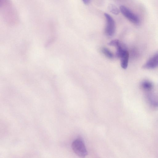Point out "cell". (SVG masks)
<instances>
[{
	"label": "cell",
	"mask_w": 158,
	"mask_h": 158,
	"mask_svg": "<svg viewBox=\"0 0 158 158\" xmlns=\"http://www.w3.org/2000/svg\"><path fill=\"white\" fill-rule=\"evenodd\" d=\"M1 13L5 21L10 24H14L19 20L16 10L10 0H0Z\"/></svg>",
	"instance_id": "cell-1"
},
{
	"label": "cell",
	"mask_w": 158,
	"mask_h": 158,
	"mask_svg": "<svg viewBox=\"0 0 158 158\" xmlns=\"http://www.w3.org/2000/svg\"><path fill=\"white\" fill-rule=\"evenodd\" d=\"M71 146L73 151L78 156L84 157L87 155V150L81 139H77L75 140L73 142Z\"/></svg>",
	"instance_id": "cell-2"
},
{
	"label": "cell",
	"mask_w": 158,
	"mask_h": 158,
	"mask_svg": "<svg viewBox=\"0 0 158 158\" xmlns=\"http://www.w3.org/2000/svg\"><path fill=\"white\" fill-rule=\"evenodd\" d=\"M120 11L127 19L133 23L138 25L140 22L138 17L130 10L124 6H121L119 8Z\"/></svg>",
	"instance_id": "cell-3"
},
{
	"label": "cell",
	"mask_w": 158,
	"mask_h": 158,
	"mask_svg": "<svg viewBox=\"0 0 158 158\" xmlns=\"http://www.w3.org/2000/svg\"><path fill=\"white\" fill-rule=\"evenodd\" d=\"M104 16L106 21L105 29V34L108 36H113L115 32V24L113 18L109 14L105 13Z\"/></svg>",
	"instance_id": "cell-4"
},
{
	"label": "cell",
	"mask_w": 158,
	"mask_h": 158,
	"mask_svg": "<svg viewBox=\"0 0 158 158\" xmlns=\"http://www.w3.org/2000/svg\"><path fill=\"white\" fill-rule=\"evenodd\" d=\"M158 67V52L151 57L143 65L147 69H153Z\"/></svg>",
	"instance_id": "cell-5"
},
{
	"label": "cell",
	"mask_w": 158,
	"mask_h": 158,
	"mask_svg": "<svg viewBox=\"0 0 158 158\" xmlns=\"http://www.w3.org/2000/svg\"><path fill=\"white\" fill-rule=\"evenodd\" d=\"M148 103L152 106L158 107V94L154 93H149L146 95Z\"/></svg>",
	"instance_id": "cell-6"
},
{
	"label": "cell",
	"mask_w": 158,
	"mask_h": 158,
	"mask_svg": "<svg viewBox=\"0 0 158 158\" xmlns=\"http://www.w3.org/2000/svg\"><path fill=\"white\" fill-rule=\"evenodd\" d=\"M129 58V53L127 50L121 57V66L124 69H127V67Z\"/></svg>",
	"instance_id": "cell-7"
},
{
	"label": "cell",
	"mask_w": 158,
	"mask_h": 158,
	"mask_svg": "<svg viewBox=\"0 0 158 158\" xmlns=\"http://www.w3.org/2000/svg\"><path fill=\"white\" fill-rule=\"evenodd\" d=\"M142 88L146 91L149 92L151 91L153 88V85L150 81L144 80L141 83Z\"/></svg>",
	"instance_id": "cell-8"
},
{
	"label": "cell",
	"mask_w": 158,
	"mask_h": 158,
	"mask_svg": "<svg viewBox=\"0 0 158 158\" xmlns=\"http://www.w3.org/2000/svg\"><path fill=\"white\" fill-rule=\"evenodd\" d=\"M108 9L111 13L115 15H118L120 12V10L114 4H110L109 5Z\"/></svg>",
	"instance_id": "cell-9"
},
{
	"label": "cell",
	"mask_w": 158,
	"mask_h": 158,
	"mask_svg": "<svg viewBox=\"0 0 158 158\" xmlns=\"http://www.w3.org/2000/svg\"><path fill=\"white\" fill-rule=\"evenodd\" d=\"M101 51L107 57L112 59L114 57L113 53L108 48L106 47H103L102 48Z\"/></svg>",
	"instance_id": "cell-10"
},
{
	"label": "cell",
	"mask_w": 158,
	"mask_h": 158,
	"mask_svg": "<svg viewBox=\"0 0 158 158\" xmlns=\"http://www.w3.org/2000/svg\"><path fill=\"white\" fill-rule=\"evenodd\" d=\"M120 43L119 41L118 40H114L110 41L108 44L111 46H113L116 47Z\"/></svg>",
	"instance_id": "cell-11"
},
{
	"label": "cell",
	"mask_w": 158,
	"mask_h": 158,
	"mask_svg": "<svg viewBox=\"0 0 158 158\" xmlns=\"http://www.w3.org/2000/svg\"><path fill=\"white\" fill-rule=\"evenodd\" d=\"M83 3L85 5L89 4L92 0H82Z\"/></svg>",
	"instance_id": "cell-12"
}]
</instances>
